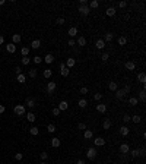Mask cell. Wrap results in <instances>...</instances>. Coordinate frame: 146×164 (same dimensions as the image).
<instances>
[{
	"instance_id": "obj_54",
	"label": "cell",
	"mask_w": 146,
	"mask_h": 164,
	"mask_svg": "<svg viewBox=\"0 0 146 164\" xmlns=\"http://www.w3.org/2000/svg\"><path fill=\"white\" fill-rule=\"evenodd\" d=\"M123 122H124V123H129V122H130V116H129V114H124V116H123Z\"/></svg>"
},
{
	"instance_id": "obj_33",
	"label": "cell",
	"mask_w": 146,
	"mask_h": 164,
	"mask_svg": "<svg viewBox=\"0 0 146 164\" xmlns=\"http://www.w3.org/2000/svg\"><path fill=\"white\" fill-rule=\"evenodd\" d=\"M25 116H26V120H28V122H31V123H34V122H35V119H37L34 113H26Z\"/></svg>"
},
{
	"instance_id": "obj_57",
	"label": "cell",
	"mask_w": 146,
	"mask_h": 164,
	"mask_svg": "<svg viewBox=\"0 0 146 164\" xmlns=\"http://www.w3.org/2000/svg\"><path fill=\"white\" fill-rule=\"evenodd\" d=\"M15 73H16V75L22 73V70H20V67H19V66H16V67H15Z\"/></svg>"
},
{
	"instance_id": "obj_14",
	"label": "cell",
	"mask_w": 146,
	"mask_h": 164,
	"mask_svg": "<svg viewBox=\"0 0 146 164\" xmlns=\"http://www.w3.org/2000/svg\"><path fill=\"white\" fill-rule=\"evenodd\" d=\"M44 62H45V63H48V65H51V63L54 62V56H53L51 53L45 54V56H44Z\"/></svg>"
},
{
	"instance_id": "obj_15",
	"label": "cell",
	"mask_w": 146,
	"mask_h": 164,
	"mask_svg": "<svg viewBox=\"0 0 146 164\" xmlns=\"http://www.w3.org/2000/svg\"><path fill=\"white\" fill-rule=\"evenodd\" d=\"M60 111H64V110H67L69 109V103L67 101H60V104H58V107H57Z\"/></svg>"
},
{
	"instance_id": "obj_45",
	"label": "cell",
	"mask_w": 146,
	"mask_h": 164,
	"mask_svg": "<svg viewBox=\"0 0 146 164\" xmlns=\"http://www.w3.org/2000/svg\"><path fill=\"white\" fill-rule=\"evenodd\" d=\"M102 95H104L102 92H95V94H94V98H95L97 101H101V100H102Z\"/></svg>"
},
{
	"instance_id": "obj_28",
	"label": "cell",
	"mask_w": 146,
	"mask_h": 164,
	"mask_svg": "<svg viewBox=\"0 0 146 164\" xmlns=\"http://www.w3.org/2000/svg\"><path fill=\"white\" fill-rule=\"evenodd\" d=\"M6 50H7V53H15V51H16V45H15L13 43H10V44L6 45Z\"/></svg>"
},
{
	"instance_id": "obj_3",
	"label": "cell",
	"mask_w": 146,
	"mask_h": 164,
	"mask_svg": "<svg viewBox=\"0 0 146 164\" xmlns=\"http://www.w3.org/2000/svg\"><path fill=\"white\" fill-rule=\"evenodd\" d=\"M97 155H98V151L95 148H88V151H86V158L88 160H95Z\"/></svg>"
},
{
	"instance_id": "obj_58",
	"label": "cell",
	"mask_w": 146,
	"mask_h": 164,
	"mask_svg": "<svg viewBox=\"0 0 146 164\" xmlns=\"http://www.w3.org/2000/svg\"><path fill=\"white\" fill-rule=\"evenodd\" d=\"M4 110H6V107L0 104V114H3V113H4Z\"/></svg>"
},
{
	"instance_id": "obj_27",
	"label": "cell",
	"mask_w": 146,
	"mask_h": 164,
	"mask_svg": "<svg viewBox=\"0 0 146 164\" xmlns=\"http://www.w3.org/2000/svg\"><path fill=\"white\" fill-rule=\"evenodd\" d=\"M105 13H107V16H114V15L117 13V10H116V7L111 6V7H108V9L105 10Z\"/></svg>"
},
{
	"instance_id": "obj_63",
	"label": "cell",
	"mask_w": 146,
	"mask_h": 164,
	"mask_svg": "<svg viewBox=\"0 0 146 164\" xmlns=\"http://www.w3.org/2000/svg\"><path fill=\"white\" fill-rule=\"evenodd\" d=\"M0 88H1V84H0Z\"/></svg>"
},
{
	"instance_id": "obj_42",
	"label": "cell",
	"mask_w": 146,
	"mask_h": 164,
	"mask_svg": "<svg viewBox=\"0 0 146 164\" xmlns=\"http://www.w3.org/2000/svg\"><path fill=\"white\" fill-rule=\"evenodd\" d=\"M139 100H140V101H145L146 100V91L145 89H142V91L139 92Z\"/></svg>"
},
{
	"instance_id": "obj_52",
	"label": "cell",
	"mask_w": 146,
	"mask_h": 164,
	"mask_svg": "<svg viewBox=\"0 0 146 164\" xmlns=\"http://www.w3.org/2000/svg\"><path fill=\"white\" fill-rule=\"evenodd\" d=\"M78 129H79V131H85V129H86V125H85V123H82V122H80V123H79V125H78Z\"/></svg>"
},
{
	"instance_id": "obj_13",
	"label": "cell",
	"mask_w": 146,
	"mask_h": 164,
	"mask_svg": "<svg viewBox=\"0 0 146 164\" xmlns=\"http://www.w3.org/2000/svg\"><path fill=\"white\" fill-rule=\"evenodd\" d=\"M83 138H85V139H92V138H94V132H92L91 129H85V131H83Z\"/></svg>"
},
{
	"instance_id": "obj_18",
	"label": "cell",
	"mask_w": 146,
	"mask_h": 164,
	"mask_svg": "<svg viewBox=\"0 0 146 164\" xmlns=\"http://www.w3.org/2000/svg\"><path fill=\"white\" fill-rule=\"evenodd\" d=\"M64 65H66L69 69H72V67H75V65H76V60H75V59H72V57H69V59H67V62H66Z\"/></svg>"
},
{
	"instance_id": "obj_8",
	"label": "cell",
	"mask_w": 146,
	"mask_h": 164,
	"mask_svg": "<svg viewBox=\"0 0 146 164\" xmlns=\"http://www.w3.org/2000/svg\"><path fill=\"white\" fill-rule=\"evenodd\" d=\"M95 47H97L98 50H104V48H105V41H104L102 38L97 40V43H95Z\"/></svg>"
},
{
	"instance_id": "obj_11",
	"label": "cell",
	"mask_w": 146,
	"mask_h": 164,
	"mask_svg": "<svg viewBox=\"0 0 146 164\" xmlns=\"http://www.w3.org/2000/svg\"><path fill=\"white\" fill-rule=\"evenodd\" d=\"M124 67H126V70H135L136 69V63L135 62H126Z\"/></svg>"
},
{
	"instance_id": "obj_36",
	"label": "cell",
	"mask_w": 146,
	"mask_h": 164,
	"mask_svg": "<svg viewBox=\"0 0 146 164\" xmlns=\"http://www.w3.org/2000/svg\"><path fill=\"white\" fill-rule=\"evenodd\" d=\"M137 103H139V100H137L136 97H130V98H129V104H130V106L135 107V106H137Z\"/></svg>"
},
{
	"instance_id": "obj_44",
	"label": "cell",
	"mask_w": 146,
	"mask_h": 164,
	"mask_svg": "<svg viewBox=\"0 0 146 164\" xmlns=\"http://www.w3.org/2000/svg\"><path fill=\"white\" fill-rule=\"evenodd\" d=\"M20 62H22V65H23V66H26V65H29V63H31V59L26 56V57H22V60H20Z\"/></svg>"
},
{
	"instance_id": "obj_47",
	"label": "cell",
	"mask_w": 146,
	"mask_h": 164,
	"mask_svg": "<svg viewBox=\"0 0 146 164\" xmlns=\"http://www.w3.org/2000/svg\"><path fill=\"white\" fill-rule=\"evenodd\" d=\"M123 91H124V92H126V95H127V94H130V91H132V87H130L129 84H126V85H124V88H123Z\"/></svg>"
},
{
	"instance_id": "obj_49",
	"label": "cell",
	"mask_w": 146,
	"mask_h": 164,
	"mask_svg": "<svg viewBox=\"0 0 146 164\" xmlns=\"http://www.w3.org/2000/svg\"><path fill=\"white\" fill-rule=\"evenodd\" d=\"M39 158H41V160H42V161H45V160H47V158H48V154H47V153H45V151H42V153H41V154H39Z\"/></svg>"
},
{
	"instance_id": "obj_25",
	"label": "cell",
	"mask_w": 146,
	"mask_h": 164,
	"mask_svg": "<svg viewBox=\"0 0 146 164\" xmlns=\"http://www.w3.org/2000/svg\"><path fill=\"white\" fill-rule=\"evenodd\" d=\"M130 120H132L135 125H137V123H140V122H142V117H140L139 114H135V116H130Z\"/></svg>"
},
{
	"instance_id": "obj_61",
	"label": "cell",
	"mask_w": 146,
	"mask_h": 164,
	"mask_svg": "<svg viewBox=\"0 0 146 164\" xmlns=\"http://www.w3.org/2000/svg\"><path fill=\"white\" fill-rule=\"evenodd\" d=\"M4 4V0H0V6H3Z\"/></svg>"
},
{
	"instance_id": "obj_21",
	"label": "cell",
	"mask_w": 146,
	"mask_h": 164,
	"mask_svg": "<svg viewBox=\"0 0 146 164\" xmlns=\"http://www.w3.org/2000/svg\"><path fill=\"white\" fill-rule=\"evenodd\" d=\"M67 34H69L72 38H73V37H76V35H78V28H76V26H72V28H69Z\"/></svg>"
},
{
	"instance_id": "obj_39",
	"label": "cell",
	"mask_w": 146,
	"mask_h": 164,
	"mask_svg": "<svg viewBox=\"0 0 146 164\" xmlns=\"http://www.w3.org/2000/svg\"><path fill=\"white\" fill-rule=\"evenodd\" d=\"M29 133H31L32 136H37V135L39 133V131H38V128H35V126H32V128L29 129Z\"/></svg>"
},
{
	"instance_id": "obj_9",
	"label": "cell",
	"mask_w": 146,
	"mask_h": 164,
	"mask_svg": "<svg viewBox=\"0 0 146 164\" xmlns=\"http://www.w3.org/2000/svg\"><path fill=\"white\" fill-rule=\"evenodd\" d=\"M118 132H120V135H121V136H127V135L130 133V128H127V126L124 125V126H121V128H120V131H118Z\"/></svg>"
},
{
	"instance_id": "obj_22",
	"label": "cell",
	"mask_w": 146,
	"mask_h": 164,
	"mask_svg": "<svg viewBox=\"0 0 146 164\" xmlns=\"http://www.w3.org/2000/svg\"><path fill=\"white\" fill-rule=\"evenodd\" d=\"M108 88H110V91H113V92H116V91L118 89V85H117V82H114V81H111V82L108 84Z\"/></svg>"
},
{
	"instance_id": "obj_34",
	"label": "cell",
	"mask_w": 146,
	"mask_h": 164,
	"mask_svg": "<svg viewBox=\"0 0 146 164\" xmlns=\"http://www.w3.org/2000/svg\"><path fill=\"white\" fill-rule=\"evenodd\" d=\"M12 41H13V44L16 45L18 43H20V35H19V34H13V35H12Z\"/></svg>"
},
{
	"instance_id": "obj_35",
	"label": "cell",
	"mask_w": 146,
	"mask_h": 164,
	"mask_svg": "<svg viewBox=\"0 0 146 164\" xmlns=\"http://www.w3.org/2000/svg\"><path fill=\"white\" fill-rule=\"evenodd\" d=\"M88 6H89V9H97L99 6V3L97 0H91V3H88Z\"/></svg>"
},
{
	"instance_id": "obj_31",
	"label": "cell",
	"mask_w": 146,
	"mask_h": 164,
	"mask_svg": "<svg viewBox=\"0 0 146 164\" xmlns=\"http://www.w3.org/2000/svg\"><path fill=\"white\" fill-rule=\"evenodd\" d=\"M16 79H18V82H20V84H25V82H26V76H25L23 73L16 75Z\"/></svg>"
},
{
	"instance_id": "obj_23",
	"label": "cell",
	"mask_w": 146,
	"mask_h": 164,
	"mask_svg": "<svg viewBox=\"0 0 146 164\" xmlns=\"http://www.w3.org/2000/svg\"><path fill=\"white\" fill-rule=\"evenodd\" d=\"M114 94H116V97H117L118 100H123V98L126 97V92H124L123 89H117V91H116Z\"/></svg>"
},
{
	"instance_id": "obj_43",
	"label": "cell",
	"mask_w": 146,
	"mask_h": 164,
	"mask_svg": "<svg viewBox=\"0 0 146 164\" xmlns=\"http://www.w3.org/2000/svg\"><path fill=\"white\" fill-rule=\"evenodd\" d=\"M108 59H110V54H108L107 51H104V53L101 54V60H102V62H107Z\"/></svg>"
},
{
	"instance_id": "obj_40",
	"label": "cell",
	"mask_w": 146,
	"mask_h": 164,
	"mask_svg": "<svg viewBox=\"0 0 146 164\" xmlns=\"http://www.w3.org/2000/svg\"><path fill=\"white\" fill-rule=\"evenodd\" d=\"M32 60H34V63H35V65L42 63V57H41V56H34V57H32Z\"/></svg>"
},
{
	"instance_id": "obj_1",
	"label": "cell",
	"mask_w": 146,
	"mask_h": 164,
	"mask_svg": "<svg viewBox=\"0 0 146 164\" xmlns=\"http://www.w3.org/2000/svg\"><path fill=\"white\" fill-rule=\"evenodd\" d=\"M13 113H15L16 116H25V114H26V110H25V106H20V104L15 106V107H13Z\"/></svg>"
},
{
	"instance_id": "obj_5",
	"label": "cell",
	"mask_w": 146,
	"mask_h": 164,
	"mask_svg": "<svg viewBox=\"0 0 146 164\" xmlns=\"http://www.w3.org/2000/svg\"><path fill=\"white\" fill-rule=\"evenodd\" d=\"M56 88H57V84L56 82H48L47 84V92L48 94H53L56 91Z\"/></svg>"
},
{
	"instance_id": "obj_17",
	"label": "cell",
	"mask_w": 146,
	"mask_h": 164,
	"mask_svg": "<svg viewBox=\"0 0 146 164\" xmlns=\"http://www.w3.org/2000/svg\"><path fill=\"white\" fill-rule=\"evenodd\" d=\"M31 47H32V50H38V48L41 47V41H39V40H32Z\"/></svg>"
},
{
	"instance_id": "obj_32",
	"label": "cell",
	"mask_w": 146,
	"mask_h": 164,
	"mask_svg": "<svg viewBox=\"0 0 146 164\" xmlns=\"http://www.w3.org/2000/svg\"><path fill=\"white\" fill-rule=\"evenodd\" d=\"M78 106H79L80 109H85V107L88 106V100H86V98H80L79 103H78Z\"/></svg>"
},
{
	"instance_id": "obj_12",
	"label": "cell",
	"mask_w": 146,
	"mask_h": 164,
	"mask_svg": "<svg viewBox=\"0 0 146 164\" xmlns=\"http://www.w3.org/2000/svg\"><path fill=\"white\" fill-rule=\"evenodd\" d=\"M25 107L34 109V107H35V100H34V98H31V97H28V98H26V103H25Z\"/></svg>"
},
{
	"instance_id": "obj_59",
	"label": "cell",
	"mask_w": 146,
	"mask_h": 164,
	"mask_svg": "<svg viewBox=\"0 0 146 164\" xmlns=\"http://www.w3.org/2000/svg\"><path fill=\"white\" fill-rule=\"evenodd\" d=\"M3 43H4V37H3V35H0V45H1Z\"/></svg>"
},
{
	"instance_id": "obj_2",
	"label": "cell",
	"mask_w": 146,
	"mask_h": 164,
	"mask_svg": "<svg viewBox=\"0 0 146 164\" xmlns=\"http://www.w3.org/2000/svg\"><path fill=\"white\" fill-rule=\"evenodd\" d=\"M78 12H79L80 15L86 16V15H89V13H91V9H89V6H88V4H79Z\"/></svg>"
},
{
	"instance_id": "obj_29",
	"label": "cell",
	"mask_w": 146,
	"mask_h": 164,
	"mask_svg": "<svg viewBox=\"0 0 146 164\" xmlns=\"http://www.w3.org/2000/svg\"><path fill=\"white\" fill-rule=\"evenodd\" d=\"M110 128H111V120H110V119H105V120L102 122V129L108 131Z\"/></svg>"
},
{
	"instance_id": "obj_41",
	"label": "cell",
	"mask_w": 146,
	"mask_h": 164,
	"mask_svg": "<svg viewBox=\"0 0 146 164\" xmlns=\"http://www.w3.org/2000/svg\"><path fill=\"white\" fill-rule=\"evenodd\" d=\"M47 131H48L50 133H54V132L57 131V129H56V125H53V123H50V125L47 126Z\"/></svg>"
},
{
	"instance_id": "obj_56",
	"label": "cell",
	"mask_w": 146,
	"mask_h": 164,
	"mask_svg": "<svg viewBox=\"0 0 146 164\" xmlns=\"http://www.w3.org/2000/svg\"><path fill=\"white\" fill-rule=\"evenodd\" d=\"M67 44H69V47H73V45H75V44H76V41H75V40H73V38H70V40H69V43H67Z\"/></svg>"
},
{
	"instance_id": "obj_19",
	"label": "cell",
	"mask_w": 146,
	"mask_h": 164,
	"mask_svg": "<svg viewBox=\"0 0 146 164\" xmlns=\"http://www.w3.org/2000/svg\"><path fill=\"white\" fill-rule=\"evenodd\" d=\"M129 154L132 155V158H137V157H140V150H130L129 151Z\"/></svg>"
},
{
	"instance_id": "obj_20",
	"label": "cell",
	"mask_w": 146,
	"mask_h": 164,
	"mask_svg": "<svg viewBox=\"0 0 146 164\" xmlns=\"http://www.w3.org/2000/svg\"><path fill=\"white\" fill-rule=\"evenodd\" d=\"M137 81H139L142 85H145V84H146V75H145V72H140V73L137 75Z\"/></svg>"
},
{
	"instance_id": "obj_6",
	"label": "cell",
	"mask_w": 146,
	"mask_h": 164,
	"mask_svg": "<svg viewBox=\"0 0 146 164\" xmlns=\"http://www.w3.org/2000/svg\"><path fill=\"white\" fill-rule=\"evenodd\" d=\"M94 144H95L97 147H104V145H105V139L101 138V136H97V138L94 139Z\"/></svg>"
},
{
	"instance_id": "obj_26",
	"label": "cell",
	"mask_w": 146,
	"mask_h": 164,
	"mask_svg": "<svg viewBox=\"0 0 146 164\" xmlns=\"http://www.w3.org/2000/svg\"><path fill=\"white\" fill-rule=\"evenodd\" d=\"M60 144H61V141H60L58 138H53V139H51V147H53V148H58Z\"/></svg>"
},
{
	"instance_id": "obj_38",
	"label": "cell",
	"mask_w": 146,
	"mask_h": 164,
	"mask_svg": "<svg viewBox=\"0 0 146 164\" xmlns=\"http://www.w3.org/2000/svg\"><path fill=\"white\" fill-rule=\"evenodd\" d=\"M51 75H53V70H51V69H44V78L50 79V78H51Z\"/></svg>"
},
{
	"instance_id": "obj_24",
	"label": "cell",
	"mask_w": 146,
	"mask_h": 164,
	"mask_svg": "<svg viewBox=\"0 0 146 164\" xmlns=\"http://www.w3.org/2000/svg\"><path fill=\"white\" fill-rule=\"evenodd\" d=\"M97 111H99V113H105V111H107V106L102 104V103L97 104Z\"/></svg>"
},
{
	"instance_id": "obj_46",
	"label": "cell",
	"mask_w": 146,
	"mask_h": 164,
	"mask_svg": "<svg viewBox=\"0 0 146 164\" xmlns=\"http://www.w3.org/2000/svg\"><path fill=\"white\" fill-rule=\"evenodd\" d=\"M56 23H57V25H64V23H66V19H64V18H57V19H56Z\"/></svg>"
},
{
	"instance_id": "obj_10",
	"label": "cell",
	"mask_w": 146,
	"mask_h": 164,
	"mask_svg": "<svg viewBox=\"0 0 146 164\" xmlns=\"http://www.w3.org/2000/svg\"><path fill=\"white\" fill-rule=\"evenodd\" d=\"M76 44H78L79 47L86 45V38H85V37H82V35H79V37H78V40H76Z\"/></svg>"
},
{
	"instance_id": "obj_55",
	"label": "cell",
	"mask_w": 146,
	"mask_h": 164,
	"mask_svg": "<svg viewBox=\"0 0 146 164\" xmlns=\"http://www.w3.org/2000/svg\"><path fill=\"white\" fill-rule=\"evenodd\" d=\"M60 113H61V111H60V110H58L57 107H56V109H53V116H58Z\"/></svg>"
},
{
	"instance_id": "obj_60",
	"label": "cell",
	"mask_w": 146,
	"mask_h": 164,
	"mask_svg": "<svg viewBox=\"0 0 146 164\" xmlns=\"http://www.w3.org/2000/svg\"><path fill=\"white\" fill-rule=\"evenodd\" d=\"M76 164H85V161H83V160H78V161H76Z\"/></svg>"
},
{
	"instance_id": "obj_53",
	"label": "cell",
	"mask_w": 146,
	"mask_h": 164,
	"mask_svg": "<svg viewBox=\"0 0 146 164\" xmlns=\"http://www.w3.org/2000/svg\"><path fill=\"white\" fill-rule=\"evenodd\" d=\"M126 6H127V1H126V0H123V1L118 3V7H121V9H124Z\"/></svg>"
},
{
	"instance_id": "obj_50",
	"label": "cell",
	"mask_w": 146,
	"mask_h": 164,
	"mask_svg": "<svg viewBox=\"0 0 146 164\" xmlns=\"http://www.w3.org/2000/svg\"><path fill=\"white\" fill-rule=\"evenodd\" d=\"M79 92H80V94H82V95H86V94H88V92H89V89H88V88H86V87H82V88H80V91H79Z\"/></svg>"
},
{
	"instance_id": "obj_4",
	"label": "cell",
	"mask_w": 146,
	"mask_h": 164,
	"mask_svg": "<svg viewBox=\"0 0 146 164\" xmlns=\"http://www.w3.org/2000/svg\"><path fill=\"white\" fill-rule=\"evenodd\" d=\"M60 73H61V76H67L70 73V69L64 63H60Z\"/></svg>"
},
{
	"instance_id": "obj_48",
	"label": "cell",
	"mask_w": 146,
	"mask_h": 164,
	"mask_svg": "<svg viewBox=\"0 0 146 164\" xmlns=\"http://www.w3.org/2000/svg\"><path fill=\"white\" fill-rule=\"evenodd\" d=\"M28 75H29V78H32V79H34V78H37V70H35V69H32V70H29V72H28Z\"/></svg>"
},
{
	"instance_id": "obj_30",
	"label": "cell",
	"mask_w": 146,
	"mask_h": 164,
	"mask_svg": "<svg viewBox=\"0 0 146 164\" xmlns=\"http://www.w3.org/2000/svg\"><path fill=\"white\" fill-rule=\"evenodd\" d=\"M117 43H118V45H126V44H127V38H126L124 35H121V37H118Z\"/></svg>"
},
{
	"instance_id": "obj_16",
	"label": "cell",
	"mask_w": 146,
	"mask_h": 164,
	"mask_svg": "<svg viewBox=\"0 0 146 164\" xmlns=\"http://www.w3.org/2000/svg\"><path fill=\"white\" fill-rule=\"evenodd\" d=\"M113 38H114V34H113V32H105V34H104V41H105V43L113 41Z\"/></svg>"
},
{
	"instance_id": "obj_7",
	"label": "cell",
	"mask_w": 146,
	"mask_h": 164,
	"mask_svg": "<svg viewBox=\"0 0 146 164\" xmlns=\"http://www.w3.org/2000/svg\"><path fill=\"white\" fill-rule=\"evenodd\" d=\"M129 151H130V147H129V144H121V145H120V153H121V154L127 155V154H129Z\"/></svg>"
},
{
	"instance_id": "obj_62",
	"label": "cell",
	"mask_w": 146,
	"mask_h": 164,
	"mask_svg": "<svg viewBox=\"0 0 146 164\" xmlns=\"http://www.w3.org/2000/svg\"><path fill=\"white\" fill-rule=\"evenodd\" d=\"M41 164H47V163H45V161H42V163H41Z\"/></svg>"
},
{
	"instance_id": "obj_37",
	"label": "cell",
	"mask_w": 146,
	"mask_h": 164,
	"mask_svg": "<svg viewBox=\"0 0 146 164\" xmlns=\"http://www.w3.org/2000/svg\"><path fill=\"white\" fill-rule=\"evenodd\" d=\"M29 50H31L29 47H22V48H20V53H22V56H23V57H26V56L29 54Z\"/></svg>"
},
{
	"instance_id": "obj_51",
	"label": "cell",
	"mask_w": 146,
	"mask_h": 164,
	"mask_svg": "<svg viewBox=\"0 0 146 164\" xmlns=\"http://www.w3.org/2000/svg\"><path fill=\"white\" fill-rule=\"evenodd\" d=\"M22 158H23V154H22V153H16V154H15V160H18V161H20Z\"/></svg>"
}]
</instances>
